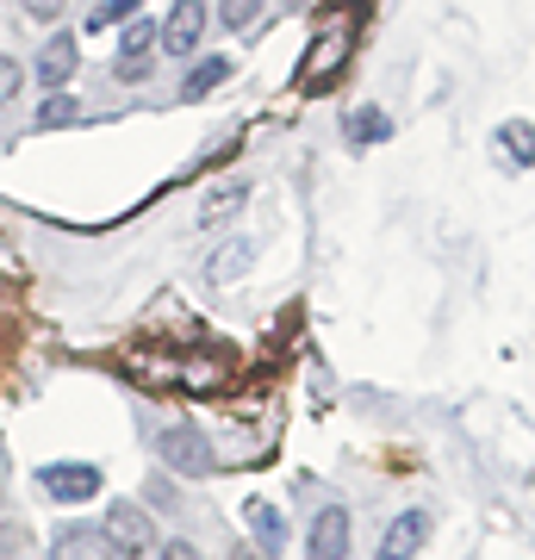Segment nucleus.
Returning <instances> with one entry per match:
<instances>
[{
	"label": "nucleus",
	"instance_id": "9b49d317",
	"mask_svg": "<svg viewBox=\"0 0 535 560\" xmlns=\"http://www.w3.org/2000/svg\"><path fill=\"white\" fill-rule=\"evenodd\" d=\"M224 81H231V57H199L194 69H187V81H181V101H206Z\"/></svg>",
	"mask_w": 535,
	"mask_h": 560
},
{
	"label": "nucleus",
	"instance_id": "4be33fe9",
	"mask_svg": "<svg viewBox=\"0 0 535 560\" xmlns=\"http://www.w3.org/2000/svg\"><path fill=\"white\" fill-rule=\"evenodd\" d=\"M25 548V529L20 523H0V555H20Z\"/></svg>",
	"mask_w": 535,
	"mask_h": 560
},
{
	"label": "nucleus",
	"instance_id": "6ab92c4d",
	"mask_svg": "<svg viewBox=\"0 0 535 560\" xmlns=\"http://www.w3.org/2000/svg\"><path fill=\"white\" fill-rule=\"evenodd\" d=\"M219 20L231 25V32H249V25L261 20V0H224V7H219Z\"/></svg>",
	"mask_w": 535,
	"mask_h": 560
},
{
	"label": "nucleus",
	"instance_id": "6e6552de",
	"mask_svg": "<svg viewBox=\"0 0 535 560\" xmlns=\"http://www.w3.org/2000/svg\"><path fill=\"white\" fill-rule=\"evenodd\" d=\"M423 541H430V511H398L386 541H380V560H417Z\"/></svg>",
	"mask_w": 535,
	"mask_h": 560
},
{
	"label": "nucleus",
	"instance_id": "5701e85b",
	"mask_svg": "<svg viewBox=\"0 0 535 560\" xmlns=\"http://www.w3.org/2000/svg\"><path fill=\"white\" fill-rule=\"evenodd\" d=\"M162 560H206V555H199L194 541H168V548H162Z\"/></svg>",
	"mask_w": 535,
	"mask_h": 560
},
{
	"label": "nucleus",
	"instance_id": "2eb2a0df",
	"mask_svg": "<svg viewBox=\"0 0 535 560\" xmlns=\"http://www.w3.org/2000/svg\"><path fill=\"white\" fill-rule=\"evenodd\" d=\"M150 50H156V20H125V32H119V62L150 57Z\"/></svg>",
	"mask_w": 535,
	"mask_h": 560
},
{
	"label": "nucleus",
	"instance_id": "0eeeda50",
	"mask_svg": "<svg viewBox=\"0 0 535 560\" xmlns=\"http://www.w3.org/2000/svg\"><path fill=\"white\" fill-rule=\"evenodd\" d=\"M75 62H81V44H75V32H50L44 38V50H38V81L57 94L62 81L75 75Z\"/></svg>",
	"mask_w": 535,
	"mask_h": 560
},
{
	"label": "nucleus",
	"instance_id": "393cba45",
	"mask_svg": "<svg viewBox=\"0 0 535 560\" xmlns=\"http://www.w3.org/2000/svg\"><path fill=\"white\" fill-rule=\"evenodd\" d=\"M150 504H162V511H168V504H175V486H168V480H150Z\"/></svg>",
	"mask_w": 535,
	"mask_h": 560
},
{
	"label": "nucleus",
	"instance_id": "dca6fc26",
	"mask_svg": "<svg viewBox=\"0 0 535 560\" xmlns=\"http://www.w3.org/2000/svg\"><path fill=\"white\" fill-rule=\"evenodd\" d=\"M498 150L516 162V168H530L535 162V143H530V119H511L504 131H498Z\"/></svg>",
	"mask_w": 535,
	"mask_h": 560
},
{
	"label": "nucleus",
	"instance_id": "39448f33",
	"mask_svg": "<svg viewBox=\"0 0 535 560\" xmlns=\"http://www.w3.org/2000/svg\"><path fill=\"white\" fill-rule=\"evenodd\" d=\"M38 480H44V492H50L57 504H81V499H94L100 492V467L94 460H50Z\"/></svg>",
	"mask_w": 535,
	"mask_h": 560
},
{
	"label": "nucleus",
	"instance_id": "f3484780",
	"mask_svg": "<svg viewBox=\"0 0 535 560\" xmlns=\"http://www.w3.org/2000/svg\"><path fill=\"white\" fill-rule=\"evenodd\" d=\"M138 7H143V0H100L94 13H88V32H113V25L138 20Z\"/></svg>",
	"mask_w": 535,
	"mask_h": 560
},
{
	"label": "nucleus",
	"instance_id": "20e7f679",
	"mask_svg": "<svg viewBox=\"0 0 535 560\" xmlns=\"http://www.w3.org/2000/svg\"><path fill=\"white\" fill-rule=\"evenodd\" d=\"M206 38V0H175V13L156 25V50L162 57H194Z\"/></svg>",
	"mask_w": 535,
	"mask_h": 560
},
{
	"label": "nucleus",
	"instance_id": "7ed1b4c3",
	"mask_svg": "<svg viewBox=\"0 0 535 560\" xmlns=\"http://www.w3.org/2000/svg\"><path fill=\"white\" fill-rule=\"evenodd\" d=\"M156 455H162V467H175L181 480H206V474H212V442L199 436V430H187V423L162 430Z\"/></svg>",
	"mask_w": 535,
	"mask_h": 560
},
{
	"label": "nucleus",
	"instance_id": "4468645a",
	"mask_svg": "<svg viewBox=\"0 0 535 560\" xmlns=\"http://www.w3.org/2000/svg\"><path fill=\"white\" fill-rule=\"evenodd\" d=\"M349 138H356V143H380V138H393V119H386L380 106H356V113H349Z\"/></svg>",
	"mask_w": 535,
	"mask_h": 560
},
{
	"label": "nucleus",
	"instance_id": "b1692460",
	"mask_svg": "<svg viewBox=\"0 0 535 560\" xmlns=\"http://www.w3.org/2000/svg\"><path fill=\"white\" fill-rule=\"evenodd\" d=\"M150 75V57H131V62H119V81H143Z\"/></svg>",
	"mask_w": 535,
	"mask_h": 560
},
{
	"label": "nucleus",
	"instance_id": "aec40b11",
	"mask_svg": "<svg viewBox=\"0 0 535 560\" xmlns=\"http://www.w3.org/2000/svg\"><path fill=\"white\" fill-rule=\"evenodd\" d=\"M20 88H25L20 57H0V106H13V101H20Z\"/></svg>",
	"mask_w": 535,
	"mask_h": 560
},
{
	"label": "nucleus",
	"instance_id": "9d476101",
	"mask_svg": "<svg viewBox=\"0 0 535 560\" xmlns=\"http://www.w3.org/2000/svg\"><path fill=\"white\" fill-rule=\"evenodd\" d=\"M249 536H256L261 560H275L280 548H287V523H280V511H275V504L249 499Z\"/></svg>",
	"mask_w": 535,
	"mask_h": 560
},
{
	"label": "nucleus",
	"instance_id": "f8f14e48",
	"mask_svg": "<svg viewBox=\"0 0 535 560\" xmlns=\"http://www.w3.org/2000/svg\"><path fill=\"white\" fill-rule=\"evenodd\" d=\"M249 261H256V237H231L219 256L206 261V280H237Z\"/></svg>",
	"mask_w": 535,
	"mask_h": 560
},
{
	"label": "nucleus",
	"instance_id": "1a4fd4ad",
	"mask_svg": "<svg viewBox=\"0 0 535 560\" xmlns=\"http://www.w3.org/2000/svg\"><path fill=\"white\" fill-rule=\"evenodd\" d=\"M50 560H113V541L100 536V523H69L50 541Z\"/></svg>",
	"mask_w": 535,
	"mask_h": 560
},
{
	"label": "nucleus",
	"instance_id": "a878e982",
	"mask_svg": "<svg viewBox=\"0 0 535 560\" xmlns=\"http://www.w3.org/2000/svg\"><path fill=\"white\" fill-rule=\"evenodd\" d=\"M280 7H305V0H280Z\"/></svg>",
	"mask_w": 535,
	"mask_h": 560
},
{
	"label": "nucleus",
	"instance_id": "f03ea898",
	"mask_svg": "<svg viewBox=\"0 0 535 560\" xmlns=\"http://www.w3.org/2000/svg\"><path fill=\"white\" fill-rule=\"evenodd\" d=\"M100 536L113 541V555H125V560H138V555H150V548H156V529H150V517H143V504H131V499L106 504Z\"/></svg>",
	"mask_w": 535,
	"mask_h": 560
},
{
	"label": "nucleus",
	"instance_id": "a211bd4d",
	"mask_svg": "<svg viewBox=\"0 0 535 560\" xmlns=\"http://www.w3.org/2000/svg\"><path fill=\"white\" fill-rule=\"evenodd\" d=\"M75 119H81V106H75V94H62V88L38 106V125H44V131H57V125H75Z\"/></svg>",
	"mask_w": 535,
	"mask_h": 560
},
{
	"label": "nucleus",
	"instance_id": "423d86ee",
	"mask_svg": "<svg viewBox=\"0 0 535 560\" xmlns=\"http://www.w3.org/2000/svg\"><path fill=\"white\" fill-rule=\"evenodd\" d=\"M305 560H349V511H342V504H324L312 517Z\"/></svg>",
	"mask_w": 535,
	"mask_h": 560
},
{
	"label": "nucleus",
	"instance_id": "f257e3e1",
	"mask_svg": "<svg viewBox=\"0 0 535 560\" xmlns=\"http://www.w3.org/2000/svg\"><path fill=\"white\" fill-rule=\"evenodd\" d=\"M349 57H356V25H349V20H330L324 32H317V44L305 50V69H299V81H305V88H330V81H337V69H342Z\"/></svg>",
	"mask_w": 535,
	"mask_h": 560
},
{
	"label": "nucleus",
	"instance_id": "ddd939ff",
	"mask_svg": "<svg viewBox=\"0 0 535 560\" xmlns=\"http://www.w3.org/2000/svg\"><path fill=\"white\" fill-rule=\"evenodd\" d=\"M243 200H249V187H243V180H224L219 194H206V200H199V219L219 224V219H231V212H237Z\"/></svg>",
	"mask_w": 535,
	"mask_h": 560
},
{
	"label": "nucleus",
	"instance_id": "412c9836",
	"mask_svg": "<svg viewBox=\"0 0 535 560\" xmlns=\"http://www.w3.org/2000/svg\"><path fill=\"white\" fill-rule=\"evenodd\" d=\"M13 7H20V13H32V20H57L69 0H13Z\"/></svg>",
	"mask_w": 535,
	"mask_h": 560
}]
</instances>
